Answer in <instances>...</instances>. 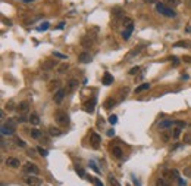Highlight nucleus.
I'll return each instance as SVG.
<instances>
[{
	"instance_id": "obj_19",
	"label": "nucleus",
	"mask_w": 191,
	"mask_h": 186,
	"mask_svg": "<svg viewBox=\"0 0 191 186\" xmlns=\"http://www.w3.org/2000/svg\"><path fill=\"white\" fill-rule=\"evenodd\" d=\"M112 83H113V75L110 73H105V75H103V84L105 86H110Z\"/></svg>"
},
{
	"instance_id": "obj_37",
	"label": "nucleus",
	"mask_w": 191,
	"mask_h": 186,
	"mask_svg": "<svg viewBox=\"0 0 191 186\" xmlns=\"http://www.w3.org/2000/svg\"><path fill=\"white\" fill-rule=\"evenodd\" d=\"M173 46H175V47H188L190 44L187 43V41H177V43L173 44Z\"/></svg>"
},
{
	"instance_id": "obj_13",
	"label": "nucleus",
	"mask_w": 191,
	"mask_h": 186,
	"mask_svg": "<svg viewBox=\"0 0 191 186\" xmlns=\"http://www.w3.org/2000/svg\"><path fill=\"white\" fill-rule=\"evenodd\" d=\"M5 162H6V166L10 167V168H18L19 164H21V161L15 157H8V160H6Z\"/></svg>"
},
{
	"instance_id": "obj_43",
	"label": "nucleus",
	"mask_w": 191,
	"mask_h": 186,
	"mask_svg": "<svg viewBox=\"0 0 191 186\" xmlns=\"http://www.w3.org/2000/svg\"><path fill=\"white\" fill-rule=\"evenodd\" d=\"M162 139H163V142H168V140L171 139V134H169V133H163V134H162Z\"/></svg>"
},
{
	"instance_id": "obj_30",
	"label": "nucleus",
	"mask_w": 191,
	"mask_h": 186,
	"mask_svg": "<svg viewBox=\"0 0 191 186\" xmlns=\"http://www.w3.org/2000/svg\"><path fill=\"white\" fill-rule=\"evenodd\" d=\"M107 180H109L110 186H122L119 182H118V179H116V177H113V176H109V177H107Z\"/></svg>"
},
{
	"instance_id": "obj_39",
	"label": "nucleus",
	"mask_w": 191,
	"mask_h": 186,
	"mask_svg": "<svg viewBox=\"0 0 191 186\" xmlns=\"http://www.w3.org/2000/svg\"><path fill=\"white\" fill-rule=\"evenodd\" d=\"M53 56H56V58H60V59H66L68 56L63 53H59V52H53Z\"/></svg>"
},
{
	"instance_id": "obj_4",
	"label": "nucleus",
	"mask_w": 191,
	"mask_h": 186,
	"mask_svg": "<svg viewBox=\"0 0 191 186\" xmlns=\"http://www.w3.org/2000/svg\"><path fill=\"white\" fill-rule=\"evenodd\" d=\"M24 182L28 186H41V185H43V180H41L40 177H37V176H28V174L24 177Z\"/></svg>"
},
{
	"instance_id": "obj_46",
	"label": "nucleus",
	"mask_w": 191,
	"mask_h": 186,
	"mask_svg": "<svg viewBox=\"0 0 191 186\" xmlns=\"http://www.w3.org/2000/svg\"><path fill=\"white\" fill-rule=\"evenodd\" d=\"M27 120H29V118L25 117V114H24V115H21V117H18V121L19 123H24V121H27Z\"/></svg>"
},
{
	"instance_id": "obj_18",
	"label": "nucleus",
	"mask_w": 191,
	"mask_h": 186,
	"mask_svg": "<svg viewBox=\"0 0 191 186\" xmlns=\"http://www.w3.org/2000/svg\"><path fill=\"white\" fill-rule=\"evenodd\" d=\"M172 126H173V121H172V120H163V121L159 123V129H160V130H166V129L172 127Z\"/></svg>"
},
{
	"instance_id": "obj_10",
	"label": "nucleus",
	"mask_w": 191,
	"mask_h": 186,
	"mask_svg": "<svg viewBox=\"0 0 191 186\" xmlns=\"http://www.w3.org/2000/svg\"><path fill=\"white\" fill-rule=\"evenodd\" d=\"M100 142H101V139L100 136L97 134V133H91V139H90V145L94 149H99L100 148Z\"/></svg>"
},
{
	"instance_id": "obj_52",
	"label": "nucleus",
	"mask_w": 191,
	"mask_h": 186,
	"mask_svg": "<svg viewBox=\"0 0 191 186\" xmlns=\"http://www.w3.org/2000/svg\"><path fill=\"white\" fill-rule=\"evenodd\" d=\"M146 3H157V0H144Z\"/></svg>"
},
{
	"instance_id": "obj_1",
	"label": "nucleus",
	"mask_w": 191,
	"mask_h": 186,
	"mask_svg": "<svg viewBox=\"0 0 191 186\" xmlns=\"http://www.w3.org/2000/svg\"><path fill=\"white\" fill-rule=\"evenodd\" d=\"M156 10H157L160 15L168 16V18H175V16H177L175 10L172 9V8H169V6H166L165 3H162V2H157V3H156Z\"/></svg>"
},
{
	"instance_id": "obj_55",
	"label": "nucleus",
	"mask_w": 191,
	"mask_h": 186,
	"mask_svg": "<svg viewBox=\"0 0 191 186\" xmlns=\"http://www.w3.org/2000/svg\"><path fill=\"white\" fill-rule=\"evenodd\" d=\"M0 117H2V120H5V111H2V112H0Z\"/></svg>"
},
{
	"instance_id": "obj_7",
	"label": "nucleus",
	"mask_w": 191,
	"mask_h": 186,
	"mask_svg": "<svg viewBox=\"0 0 191 186\" xmlns=\"http://www.w3.org/2000/svg\"><path fill=\"white\" fill-rule=\"evenodd\" d=\"M65 95H66V89H59V90H56L54 92V95H53V99H54V102L59 105V103H62L63 98H65Z\"/></svg>"
},
{
	"instance_id": "obj_26",
	"label": "nucleus",
	"mask_w": 191,
	"mask_h": 186,
	"mask_svg": "<svg viewBox=\"0 0 191 186\" xmlns=\"http://www.w3.org/2000/svg\"><path fill=\"white\" fill-rule=\"evenodd\" d=\"M156 186H171V183H169L166 179H163V177H159L157 180H156Z\"/></svg>"
},
{
	"instance_id": "obj_6",
	"label": "nucleus",
	"mask_w": 191,
	"mask_h": 186,
	"mask_svg": "<svg viewBox=\"0 0 191 186\" xmlns=\"http://www.w3.org/2000/svg\"><path fill=\"white\" fill-rule=\"evenodd\" d=\"M29 111V102L28 101H24V102H19L18 105H16V112L18 114H27Z\"/></svg>"
},
{
	"instance_id": "obj_28",
	"label": "nucleus",
	"mask_w": 191,
	"mask_h": 186,
	"mask_svg": "<svg viewBox=\"0 0 191 186\" xmlns=\"http://www.w3.org/2000/svg\"><path fill=\"white\" fill-rule=\"evenodd\" d=\"M59 80H52L50 81V84H49V89L50 90H59Z\"/></svg>"
},
{
	"instance_id": "obj_40",
	"label": "nucleus",
	"mask_w": 191,
	"mask_h": 186,
	"mask_svg": "<svg viewBox=\"0 0 191 186\" xmlns=\"http://www.w3.org/2000/svg\"><path fill=\"white\" fill-rule=\"evenodd\" d=\"M75 170H76V173H78V176H80V177H85V173H84V170H82V168L76 167Z\"/></svg>"
},
{
	"instance_id": "obj_3",
	"label": "nucleus",
	"mask_w": 191,
	"mask_h": 186,
	"mask_svg": "<svg viewBox=\"0 0 191 186\" xmlns=\"http://www.w3.org/2000/svg\"><path fill=\"white\" fill-rule=\"evenodd\" d=\"M22 172L25 174H28V176H37L40 173V170H38V167L34 162H25L24 167H22Z\"/></svg>"
},
{
	"instance_id": "obj_2",
	"label": "nucleus",
	"mask_w": 191,
	"mask_h": 186,
	"mask_svg": "<svg viewBox=\"0 0 191 186\" xmlns=\"http://www.w3.org/2000/svg\"><path fill=\"white\" fill-rule=\"evenodd\" d=\"M54 120L59 126H63V127H66L68 124H69V117H68L66 111H57L54 114Z\"/></svg>"
},
{
	"instance_id": "obj_53",
	"label": "nucleus",
	"mask_w": 191,
	"mask_h": 186,
	"mask_svg": "<svg viewBox=\"0 0 191 186\" xmlns=\"http://www.w3.org/2000/svg\"><path fill=\"white\" fill-rule=\"evenodd\" d=\"M8 109H13V102H9V105H8Z\"/></svg>"
},
{
	"instance_id": "obj_42",
	"label": "nucleus",
	"mask_w": 191,
	"mask_h": 186,
	"mask_svg": "<svg viewBox=\"0 0 191 186\" xmlns=\"http://www.w3.org/2000/svg\"><path fill=\"white\" fill-rule=\"evenodd\" d=\"M140 69H141L140 67H134L132 69H129V74H131V75H134V74H137V73H138Z\"/></svg>"
},
{
	"instance_id": "obj_31",
	"label": "nucleus",
	"mask_w": 191,
	"mask_h": 186,
	"mask_svg": "<svg viewBox=\"0 0 191 186\" xmlns=\"http://www.w3.org/2000/svg\"><path fill=\"white\" fill-rule=\"evenodd\" d=\"M122 14H124V12H122V9H121V8H115V9L112 10V15H113L115 18H119V16H122Z\"/></svg>"
},
{
	"instance_id": "obj_44",
	"label": "nucleus",
	"mask_w": 191,
	"mask_h": 186,
	"mask_svg": "<svg viewBox=\"0 0 191 186\" xmlns=\"http://www.w3.org/2000/svg\"><path fill=\"white\" fill-rule=\"evenodd\" d=\"M184 174H187L188 177H191V167H185V168H184Z\"/></svg>"
},
{
	"instance_id": "obj_54",
	"label": "nucleus",
	"mask_w": 191,
	"mask_h": 186,
	"mask_svg": "<svg viewBox=\"0 0 191 186\" xmlns=\"http://www.w3.org/2000/svg\"><path fill=\"white\" fill-rule=\"evenodd\" d=\"M113 134H115L113 130H109V132H107V136H113Z\"/></svg>"
},
{
	"instance_id": "obj_41",
	"label": "nucleus",
	"mask_w": 191,
	"mask_h": 186,
	"mask_svg": "<svg viewBox=\"0 0 191 186\" xmlns=\"http://www.w3.org/2000/svg\"><path fill=\"white\" fill-rule=\"evenodd\" d=\"M184 143H191V134L190 133H187L185 136H184Z\"/></svg>"
},
{
	"instance_id": "obj_35",
	"label": "nucleus",
	"mask_w": 191,
	"mask_h": 186,
	"mask_svg": "<svg viewBox=\"0 0 191 186\" xmlns=\"http://www.w3.org/2000/svg\"><path fill=\"white\" fill-rule=\"evenodd\" d=\"M173 126H178V127H187V123L185 121H182V120H177V121H173Z\"/></svg>"
},
{
	"instance_id": "obj_45",
	"label": "nucleus",
	"mask_w": 191,
	"mask_h": 186,
	"mask_svg": "<svg viewBox=\"0 0 191 186\" xmlns=\"http://www.w3.org/2000/svg\"><path fill=\"white\" fill-rule=\"evenodd\" d=\"M90 167L93 168V170H94L96 173H99V168H97V166L94 164V161H90Z\"/></svg>"
},
{
	"instance_id": "obj_9",
	"label": "nucleus",
	"mask_w": 191,
	"mask_h": 186,
	"mask_svg": "<svg viewBox=\"0 0 191 186\" xmlns=\"http://www.w3.org/2000/svg\"><path fill=\"white\" fill-rule=\"evenodd\" d=\"M163 179H166L168 182L173 180V179H179V173L177 170H166V172L163 173Z\"/></svg>"
},
{
	"instance_id": "obj_56",
	"label": "nucleus",
	"mask_w": 191,
	"mask_h": 186,
	"mask_svg": "<svg viewBox=\"0 0 191 186\" xmlns=\"http://www.w3.org/2000/svg\"><path fill=\"white\" fill-rule=\"evenodd\" d=\"M179 61H178V58H173V65H177Z\"/></svg>"
},
{
	"instance_id": "obj_50",
	"label": "nucleus",
	"mask_w": 191,
	"mask_h": 186,
	"mask_svg": "<svg viewBox=\"0 0 191 186\" xmlns=\"http://www.w3.org/2000/svg\"><path fill=\"white\" fill-rule=\"evenodd\" d=\"M27 154H28V155H29V157H35V152H34V149H29V151L28 152H27Z\"/></svg>"
},
{
	"instance_id": "obj_36",
	"label": "nucleus",
	"mask_w": 191,
	"mask_h": 186,
	"mask_svg": "<svg viewBox=\"0 0 191 186\" xmlns=\"http://www.w3.org/2000/svg\"><path fill=\"white\" fill-rule=\"evenodd\" d=\"M49 27H50V24H49V22H43V24L40 25V27H38V31H46V30H49Z\"/></svg>"
},
{
	"instance_id": "obj_47",
	"label": "nucleus",
	"mask_w": 191,
	"mask_h": 186,
	"mask_svg": "<svg viewBox=\"0 0 191 186\" xmlns=\"http://www.w3.org/2000/svg\"><path fill=\"white\" fill-rule=\"evenodd\" d=\"M16 143H18L19 146H22V148H25V146H27V143H25L24 140H19V139H16Z\"/></svg>"
},
{
	"instance_id": "obj_24",
	"label": "nucleus",
	"mask_w": 191,
	"mask_h": 186,
	"mask_svg": "<svg viewBox=\"0 0 191 186\" xmlns=\"http://www.w3.org/2000/svg\"><path fill=\"white\" fill-rule=\"evenodd\" d=\"M179 3H181V0H165V5L169 6V8H172V9L177 8Z\"/></svg>"
},
{
	"instance_id": "obj_22",
	"label": "nucleus",
	"mask_w": 191,
	"mask_h": 186,
	"mask_svg": "<svg viewBox=\"0 0 191 186\" xmlns=\"http://www.w3.org/2000/svg\"><path fill=\"white\" fill-rule=\"evenodd\" d=\"M148 89H150V84L143 83V84H140L138 87L135 89V93H143V92H146V90H148Z\"/></svg>"
},
{
	"instance_id": "obj_27",
	"label": "nucleus",
	"mask_w": 191,
	"mask_h": 186,
	"mask_svg": "<svg viewBox=\"0 0 191 186\" xmlns=\"http://www.w3.org/2000/svg\"><path fill=\"white\" fill-rule=\"evenodd\" d=\"M54 67H56V62H54V61H46L43 64L44 69H52V68H54Z\"/></svg>"
},
{
	"instance_id": "obj_21",
	"label": "nucleus",
	"mask_w": 191,
	"mask_h": 186,
	"mask_svg": "<svg viewBox=\"0 0 191 186\" xmlns=\"http://www.w3.org/2000/svg\"><path fill=\"white\" fill-rule=\"evenodd\" d=\"M49 133H50V136H60V134H62V130H59L57 127L52 126V127H49Z\"/></svg>"
},
{
	"instance_id": "obj_32",
	"label": "nucleus",
	"mask_w": 191,
	"mask_h": 186,
	"mask_svg": "<svg viewBox=\"0 0 191 186\" xmlns=\"http://www.w3.org/2000/svg\"><path fill=\"white\" fill-rule=\"evenodd\" d=\"M181 127H175L173 129V133H172V136H173V139H179V134H181Z\"/></svg>"
},
{
	"instance_id": "obj_49",
	"label": "nucleus",
	"mask_w": 191,
	"mask_h": 186,
	"mask_svg": "<svg viewBox=\"0 0 191 186\" xmlns=\"http://www.w3.org/2000/svg\"><path fill=\"white\" fill-rule=\"evenodd\" d=\"M178 182H179V186H185V185H187V182L184 180V179H181V177L178 179Z\"/></svg>"
},
{
	"instance_id": "obj_34",
	"label": "nucleus",
	"mask_w": 191,
	"mask_h": 186,
	"mask_svg": "<svg viewBox=\"0 0 191 186\" xmlns=\"http://www.w3.org/2000/svg\"><path fill=\"white\" fill-rule=\"evenodd\" d=\"M37 151H38V154H40L41 157H47V155H49V152L46 151L43 146H37Z\"/></svg>"
},
{
	"instance_id": "obj_14",
	"label": "nucleus",
	"mask_w": 191,
	"mask_h": 186,
	"mask_svg": "<svg viewBox=\"0 0 191 186\" xmlns=\"http://www.w3.org/2000/svg\"><path fill=\"white\" fill-rule=\"evenodd\" d=\"M110 152H112V155H113L115 158H118V160H121V158L124 157V152H122V149H121L119 146H112L110 148Z\"/></svg>"
},
{
	"instance_id": "obj_5",
	"label": "nucleus",
	"mask_w": 191,
	"mask_h": 186,
	"mask_svg": "<svg viewBox=\"0 0 191 186\" xmlns=\"http://www.w3.org/2000/svg\"><path fill=\"white\" fill-rule=\"evenodd\" d=\"M15 126L13 124H9V123H6V124H3L2 126V129H0V132H2V134L3 136H13L15 134Z\"/></svg>"
},
{
	"instance_id": "obj_29",
	"label": "nucleus",
	"mask_w": 191,
	"mask_h": 186,
	"mask_svg": "<svg viewBox=\"0 0 191 186\" xmlns=\"http://www.w3.org/2000/svg\"><path fill=\"white\" fill-rule=\"evenodd\" d=\"M143 47H144V46H138V47H135V49H132V50H131V52L128 53V59H129V58H132L134 55H138L140 52H141V49H143Z\"/></svg>"
},
{
	"instance_id": "obj_58",
	"label": "nucleus",
	"mask_w": 191,
	"mask_h": 186,
	"mask_svg": "<svg viewBox=\"0 0 191 186\" xmlns=\"http://www.w3.org/2000/svg\"><path fill=\"white\" fill-rule=\"evenodd\" d=\"M22 2H34V0H22Z\"/></svg>"
},
{
	"instance_id": "obj_23",
	"label": "nucleus",
	"mask_w": 191,
	"mask_h": 186,
	"mask_svg": "<svg viewBox=\"0 0 191 186\" xmlns=\"http://www.w3.org/2000/svg\"><path fill=\"white\" fill-rule=\"evenodd\" d=\"M128 92H129V89L128 87H124V89H121L119 90V102H122L126 96H128Z\"/></svg>"
},
{
	"instance_id": "obj_15",
	"label": "nucleus",
	"mask_w": 191,
	"mask_h": 186,
	"mask_svg": "<svg viewBox=\"0 0 191 186\" xmlns=\"http://www.w3.org/2000/svg\"><path fill=\"white\" fill-rule=\"evenodd\" d=\"M94 107H96V98H93L91 101H87L85 102L84 109H85V112H93V111H94Z\"/></svg>"
},
{
	"instance_id": "obj_33",
	"label": "nucleus",
	"mask_w": 191,
	"mask_h": 186,
	"mask_svg": "<svg viewBox=\"0 0 191 186\" xmlns=\"http://www.w3.org/2000/svg\"><path fill=\"white\" fill-rule=\"evenodd\" d=\"M68 69H69V65H68V64H63V65H60V67H59L57 73H59V74H63V73H66Z\"/></svg>"
},
{
	"instance_id": "obj_51",
	"label": "nucleus",
	"mask_w": 191,
	"mask_h": 186,
	"mask_svg": "<svg viewBox=\"0 0 191 186\" xmlns=\"http://www.w3.org/2000/svg\"><path fill=\"white\" fill-rule=\"evenodd\" d=\"M184 61H185V62H188V64H191V58H190V56H184Z\"/></svg>"
},
{
	"instance_id": "obj_25",
	"label": "nucleus",
	"mask_w": 191,
	"mask_h": 186,
	"mask_svg": "<svg viewBox=\"0 0 191 186\" xmlns=\"http://www.w3.org/2000/svg\"><path fill=\"white\" fill-rule=\"evenodd\" d=\"M115 105H116V101H115L113 98L106 99V102H105V108H106V109H110V108H113Z\"/></svg>"
},
{
	"instance_id": "obj_8",
	"label": "nucleus",
	"mask_w": 191,
	"mask_h": 186,
	"mask_svg": "<svg viewBox=\"0 0 191 186\" xmlns=\"http://www.w3.org/2000/svg\"><path fill=\"white\" fill-rule=\"evenodd\" d=\"M93 43H94V39H93V37H90V34L84 36V37L81 39V46H82V47H85V49L93 47Z\"/></svg>"
},
{
	"instance_id": "obj_11",
	"label": "nucleus",
	"mask_w": 191,
	"mask_h": 186,
	"mask_svg": "<svg viewBox=\"0 0 191 186\" xmlns=\"http://www.w3.org/2000/svg\"><path fill=\"white\" fill-rule=\"evenodd\" d=\"M78 61L81 62V64H90L93 58H91L90 52H81V53L78 55Z\"/></svg>"
},
{
	"instance_id": "obj_20",
	"label": "nucleus",
	"mask_w": 191,
	"mask_h": 186,
	"mask_svg": "<svg viewBox=\"0 0 191 186\" xmlns=\"http://www.w3.org/2000/svg\"><path fill=\"white\" fill-rule=\"evenodd\" d=\"M31 137H33V139H35V140L44 139V137H43V133L40 132L38 129H33V130H31Z\"/></svg>"
},
{
	"instance_id": "obj_12",
	"label": "nucleus",
	"mask_w": 191,
	"mask_h": 186,
	"mask_svg": "<svg viewBox=\"0 0 191 186\" xmlns=\"http://www.w3.org/2000/svg\"><path fill=\"white\" fill-rule=\"evenodd\" d=\"M78 80L76 79H71V80H68V83H66V92H75L76 89H78Z\"/></svg>"
},
{
	"instance_id": "obj_17",
	"label": "nucleus",
	"mask_w": 191,
	"mask_h": 186,
	"mask_svg": "<svg viewBox=\"0 0 191 186\" xmlns=\"http://www.w3.org/2000/svg\"><path fill=\"white\" fill-rule=\"evenodd\" d=\"M28 118H29L28 121L31 123L33 126H38V124H40V115H38L37 112H31V115H29Z\"/></svg>"
},
{
	"instance_id": "obj_57",
	"label": "nucleus",
	"mask_w": 191,
	"mask_h": 186,
	"mask_svg": "<svg viewBox=\"0 0 191 186\" xmlns=\"http://www.w3.org/2000/svg\"><path fill=\"white\" fill-rule=\"evenodd\" d=\"M187 33H191V27H190V25L187 27Z\"/></svg>"
},
{
	"instance_id": "obj_16",
	"label": "nucleus",
	"mask_w": 191,
	"mask_h": 186,
	"mask_svg": "<svg viewBox=\"0 0 191 186\" xmlns=\"http://www.w3.org/2000/svg\"><path fill=\"white\" fill-rule=\"evenodd\" d=\"M132 31H134V24L126 25V28H125L124 33H122V37H124L125 40H128L129 37H131V34H132Z\"/></svg>"
},
{
	"instance_id": "obj_38",
	"label": "nucleus",
	"mask_w": 191,
	"mask_h": 186,
	"mask_svg": "<svg viewBox=\"0 0 191 186\" xmlns=\"http://www.w3.org/2000/svg\"><path fill=\"white\" fill-rule=\"evenodd\" d=\"M109 123L112 124V126H113V124H116V123H118V117H116V115H110V117H109Z\"/></svg>"
},
{
	"instance_id": "obj_48",
	"label": "nucleus",
	"mask_w": 191,
	"mask_h": 186,
	"mask_svg": "<svg viewBox=\"0 0 191 186\" xmlns=\"http://www.w3.org/2000/svg\"><path fill=\"white\" fill-rule=\"evenodd\" d=\"M93 182H94V185L96 186H103V183H101L99 179H93Z\"/></svg>"
}]
</instances>
